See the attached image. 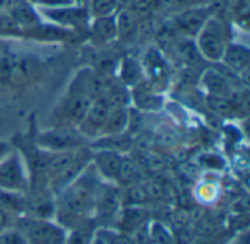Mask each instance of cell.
<instances>
[{
	"label": "cell",
	"instance_id": "obj_1",
	"mask_svg": "<svg viewBox=\"0 0 250 244\" xmlns=\"http://www.w3.org/2000/svg\"><path fill=\"white\" fill-rule=\"evenodd\" d=\"M98 186V174L92 164H89L75 180L59 192L56 202L57 223L66 230L85 224L92 214Z\"/></svg>",
	"mask_w": 250,
	"mask_h": 244
},
{
	"label": "cell",
	"instance_id": "obj_2",
	"mask_svg": "<svg viewBox=\"0 0 250 244\" xmlns=\"http://www.w3.org/2000/svg\"><path fill=\"white\" fill-rule=\"evenodd\" d=\"M230 41L227 40V25L218 16H209L204 28L195 37V44L202 59L220 63L224 50Z\"/></svg>",
	"mask_w": 250,
	"mask_h": 244
},
{
	"label": "cell",
	"instance_id": "obj_3",
	"mask_svg": "<svg viewBox=\"0 0 250 244\" xmlns=\"http://www.w3.org/2000/svg\"><path fill=\"white\" fill-rule=\"evenodd\" d=\"M16 230L28 244H66L67 230L59 223L40 218H19Z\"/></svg>",
	"mask_w": 250,
	"mask_h": 244
},
{
	"label": "cell",
	"instance_id": "obj_4",
	"mask_svg": "<svg viewBox=\"0 0 250 244\" xmlns=\"http://www.w3.org/2000/svg\"><path fill=\"white\" fill-rule=\"evenodd\" d=\"M92 100L85 92L69 86L67 92L63 95L60 102L56 105L53 111V120L57 127H69L76 129L79 122L83 119L88 111Z\"/></svg>",
	"mask_w": 250,
	"mask_h": 244
},
{
	"label": "cell",
	"instance_id": "obj_5",
	"mask_svg": "<svg viewBox=\"0 0 250 244\" xmlns=\"http://www.w3.org/2000/svg\"><path fill=\"white\" fill-rule=\"evenodd\" d=\"M40 64L28 56L6 54L0 57V79L6 85L23 86L40 76Z\"/></svg>",
	"mask_w": 250,
	"mask_h": 244
},
{
	"label": "cell",
	"instance_id": "obj_6",
	"mask_svg": "<svg viewBox=\"0 0 250 244\" xmlns=\"http://www.w3.org/2000/svg\"><path fill=\"white\" fill-rule=\"evenodd\" d=\"M83 141L85 138L76 129L54 126L50 130L38 133L35 143L41 149L50 152H69L85 146Z\"/></svg>",
	"mask_w": 250,
	"mask_h": 244
},
{
	"label": "cell",
	"instance_id": "obj_7",
	"mask_svg": "<svg viewBox=\"0 0 250 244\" xmlns=\"http://www.w3.org/2000/svg\"><path fill=\"white\" fill-rule=\"evenodd\" d=\"M29 187V176L25 171L19 154L10 152L0 161V190L23 193Z\"/></svg>",
	"mask_w": 250,
	"mask_h": 244
},
{
	"label": "cell",
	"instance_id": "obj_8",
	"mask_svg": "<svg viewBox=\"0 0 250 244\" xmlns=\"http://www.w3.org/2000/svg\"><path fill=\"white\" fill-rule=\"evenodd\" d=\"M122 195L119 190L110 184H103L100 183L94 201V208H92V215L95 217L97 221L100 223H110V221H117L119 212L122 209Z\"/></svg>",
	"mask_w": 250,
	"mask_h": 244
},
{
	"label": "cell",
	"instance_id": "obj_9",
	"mask_svg": "<svg viewBox=\"0 0 250 244\" xmlns=\"http://www.w3.org/2000/svg\"><path fill=\"white\" fill-rule=\"evenodd\" d=\"M110 107L103 100H94L85 113L83 119L76 126V130L85 138V139H97L103 133V127L105 124V120L108 117Z\"/></svg>",
	"mask_w": 250,
	"mask_h": 244
},
{
	"label": "cell",
	"instance_id": "obj_10",
	"mask_svg": "<svg viewBox=\"0 0 250 244\" xmlns=\"http://www.w3.org/2000/svg\"><path fill=\"white\" fill-rule=\"evenodd\" d=\"M42 13L57 25L64 28H88L89 13L86 7L81 6H63V7H42Z\"/></svg>",
	"mask_w": 250,
	"mask_h": 244
},
{
	"label": "cell",
	"instance_id": "obj_11",
	"mask_svg": "<svg viewBox=\"0 0 250 244\" xmlns=\"http://www.w3.org/2000/svg\"><path fill=\"white\" fill-rule=\"evenodd\" d=\"M123 157H125L123 154L98 149V151L92 152L91 164L95 168L97 174L101 176L105 182L117 183L119 174H120V167L123 163Z\"/></svg>",
	"mask_w": 250,
	"mask_h": 244
},
{
	"label": "cell",
	"instance_id": "obj_12",
	"mask_svg": "<svg viewBox=\"0 0 250 244\" xmlns=\"http://www.w3.org/2000/svg\"><path fill=\"white\" fill-rule=\"evenodd\" d=\"M209 16H211V13H209L207 6L189 7V9L180 12L176 16L174 23H176V26H177V29L180 32H183L185 35H189V37L193 38L204 28V25L207 23Z\"/></svg>",
	"mask_w": 250,
	"mask_h": 244
},
{
	"label": "cell",
	"instance_id": "obj_13",
	"mask_svg": "<svg viewBox=\"0 0 250 244\" xmlns=\"http://www.w3.org/2000/svg\"><path fill=\"white\" fill-rule=\"evenodd\" d=\"M220 63L237 75L246 73L250 63V50L243 44L229 42Z\"/></svg>",
	"mask_w": 250,
	"mask_h": 244
},
{
	"label": "cell",
	"instance_id": "obj_14",
	"mask_svg": "<svg viewBox=\"0 0 250 244\" xmlns=\"http://www.w3.org/2000/svg\"><path fill=\"white\" fill-rule=\"evenodd\" d=\"M114 15L92 18L91 23L88 25L92 41L98 47L108 44V42H113L117 38V26H116V16Z\"/></svg>",
	"mask_w": 250,
	"mask_h": 244
},
{
	"label": "cell",
	"instance_id": "obj_15",
	"mask_svg": "<svg viewBox=\"0 0 250 244\" xmlns=\"http://www.w3.org/2000/svg\"><path fill=\"white\" fill-rule=\"evenodd\" d=\"M117 223L122 233L132 236L136 230L148 223V211L142 206H126L120 209Z\"/></svg>",
	"mask_w": 250,
	"mask_h": 244
},
{
	"label": "cell",
	"instance_id": "obj_16",
	"mask_svg": "<svg viewBox=\"0 0 250 244\" xmlns=\"http://www.w3.org/2000/svg\"><path fill=\"white\" fill-rule=\"evenodd\" d=\"M144 83L132 88L130 104H133L138 110H142V111H158L164 104L163 95L145 88Z\"/></svg>",
	"mask_w": 250,
	"mask_h": 244
},
{
	"label": "cell",
	"instance_id": "obj_17",
	"mask_svg": "<svg viewBox=\"0 0 250 244\" xmlns=\"http://www.w3.org/2000/svg\"><path fill=\"white\" fill-rule=\"evenodd\" d=\"M117 72H119V81L127 88H135L145 82V72L142 64L132 57L122 59L119 61Z\"/></svg>",
	"mask_w": 250,
	"mask_h": 244
},
{
	"label": "cell",
	"instance_id": "obj_18",
	"mask_svg": "<svg viewBox=\"0 0 250 244\" xmlns=\"http://www.w3.org/2000/svg\"><path fill=\"white\" fill-rule=\"evenodd\" d=\"M116 26H117V38L126 41L132 40L138 32L139 26V15L130 7H123L116 12Z\"/></svg>",
	"mask_w": 250,
	"mask_h": 244
},
{
	"label": "cell",
	"instance_id": "obj_19",
	"mask_svg": "<svg viewBox=\"0 0 250 244\" xmlns=\"http://www.w3.org/2000/svg\"><path fill=\"white\" fill-rule=\"evenodd\" d=\"M89 149H95V151L104 149V151H111V152L125 155L126 152H129L132 149V139L126 132L119 133V135L100 136L89 145Z\"/></svg>",
	"mask_w": 250,
	"mask_h": 244
},
{
	"label": "cell",
	"instance_id": "obj_20",
	"mask_svg": "<svg viewBox=\"0 0 250 244\" xmlns=\"http://www.w3.org/2000/svg\"><path fill=\"white\" fill-rule=\"evenodd\" d=\"M129 119H130V107L110 108L101 136L125 133L129 129Z\"/></svg>",
	"mask_w": 250,
	"mask_h": 244
},
{
	"label": "cell",
	"instance_id": "obj_21",
	"mask_svg": "<svg viewBox=\"0 0 250 244\" xmlns=\"http://www.w3.org/2000/svg\"><path fill=\"white\" fill-rule=\"evenodd\" d=\"M202 85L208 91V95L230 97L233 88L230 81L220 72L214 69H207L202 75Z\"/></svg>",
	"mask_w": 250,
	"mask_h": 244
},
{
	"label": "cell",
	"instance_id": "obj_22",
	"mask_svg": "<svg viewBox=\"0 0 250 244\" xmlns=\"http://www.w3.org/2000/svg\"><path fill=\"white\" fill-rule=\"evenodd\" d=\"M141 64L144 67L145 75L148 73L149 78H152L155 82L166 79L168 75L167 61L164 60V57L161 56V53L158 50H149L144 57V63H141Z\"/></svg>",
	"mask_w": 250,
	"mask_h": 244
},
{
	"label": "cell",
	"instance_id": "obj_23",
	"mask_svg": "<svg viewBox=\"0 0 250 244\" xmlns=\"http://www.w3.org/2000/svg\"><path fill=\"white\" fill-rule=\"evenodd\" d=\"M103 100L108 104L110 108L130 107V89L119 79H113Z\"/></svg>",
	"mask_w": 250,
	"mask_h": 244
},
{
	"label": "cell",
	"instance_id": "obj_24",
	"mask_svg": "<svg viewBox=\"0 0 250 244\" xmlns=\"http://www.w3.org/2000/svg\"><path fill=\"white\" fill-rule=\"evenodd\" d=\"M9 15L13 18V20L18 25H25V26H37L40 25V16L35 13L32 9L31 3L26 0H18L12 4Z\"/></svg>",
	"mask_w": 250,
	"mask_h": 244
},
{
	"label": "cell",
	"instance_id": "obj_25",
	"mask_svg": "<svg viewBox=\"0 0 250 244\" xmlns=\"http://www.w3.org/2000/svg\"><path fill=\"white\" fill-rule=\"evenodd\" d=\"M28 201L22 196V193L18 192H7L0 190V206L9 214V215H21L26 211Z\"/></svg>",
	"mask_w": 250,
	"mask_h": 244
},
{
	"label": "cell",
	"instance_id": "obj_26",
	"mask_svg": "<svg viewBox=\"0 0 250 244\" xmlns=\"http://www.w3.org/2000/svg\"><path fill=\"white\" fill-rule=\"evenodd\" d=\"M138 183H139L138 167L135 165V163L130 158L123 157V163H122V167H120V174H119L117 184H123V186L129 187V186H133V184H138Z\"/></svg>",
	"mask_w": 250,
	"mask_h": 244
},
{
	"label": "cell",
	"instance_id": "obj_27",
	"mask_svg": "<svg viewBox=\"0 0 250 244\" xmlns=\"http://www.w3.org/2000/svg\"><path fill=\"white\" fill-rule=\"evenodd\" d=\"M86 9L92 18H98V16L114 15L119 10V6H117V0H89Z\"/></svg>",
	"mask_w": 250,
	"mask_h": 244
},
{
	"label": "cell",
	"instance_id": "obj_28",
	"mask_svg": "<svg viewBox=\"0 0 250 244\" xmlns=\"http://www.w3.org/2000/svg\"><path fill=\"white\" fill-rule=\"evenodd\" d=\"M207 102H208V107L218 116H229L233 110V101L229 97L208 95Z\"/></svg>",
	"mask_w": 250,
	"mask_h": 244
},
{
	"label": "cell",
	"instance_id": "obj_29",
	"mask_svg": "<svg viewBox=\"0 0 250 244\" xmlns=\"http://www.w3.org/2000/svg\"><path fill=\"white\" fill-rule=\"evenodd\" d=\"M97 237L101 239L104 244H135L132 236L122 231H113L108 228H101L97 233Z\"/></svg>",
	"mask_w": 250,
	"mask_h": 244
},
{
	"label": "cell",
	"instance_id": "obj_30",
	"mask_svg": "<svg viewBox=\"0 0 250 244\" xmlns=\"http://www.w3.org/2000/svg\"><path fill=\"white\" fill-rule=\"evenodd\" d=\"M179 53L182 56V59L189 64V66H195L199 63V59H202V56L199 54L196 44L193 41H185L180 44L179 47Z\"/></svg>",
	"mask_w": 250,
	"mask_h": 244
},
{
	"label": "cell",
	"instance_id": "obj_31",
	"mask_svg": "<svg viewBox=\"0 0 250 244\" xmlns=\"http://www.w3.org/2000/svg\"><path fill=\"white\" fill-rule=\"evenodd\" d=\"M149 236L152 244H173L170 233L161 224H152L149 227Z\"/></svg>",
	"mask_w": 250,
	"mask_h": 244
},
{
	"label": "cell",
	"instance_id": "obj_32",
	"mask_svg": "<svg viewBox=\"0 0 250 244\" xmlns=\"http://www.w3.org/2000/svg\"><path fill=\"white\" fill-rule=\"evenodd\" d=\"M0 244H28L18 230H4L0 233Z\"/></svg>",
	"mask_w": 250,
	"mask_h": 244
},
{
	"label": "cell",
	"instance_id": "obj_33",
	"mask_svg": "<svg viewBox=\"0 0 250 244\" xmlns=\"http://www.w3.org/2000/svg\"><path fill=\"white\" fill-rule=\"evenodd\" d=\"M202 161H204L205 167L212 168V170H221L224 167V161L217 155H204Z\"/></svg>",
	"mask_w": 250,
	"mask_h": 244
},
{
	"label": "cell",
	"instance_id": "obj_34",
	"mask_svg": "<svg viewBox=\"0 0 250 244\" xmlns=\"http://www.w3.org/2000/svg\"><path fill=\"white\" fill-rule=\"evenodd\" d=\"M9 224H10V215L0 206V233L9 230Z\"/></svg>",
	"mask_w": 250,
	"mask_h": 244
},
{
	"label": "cell",
	"instance_id": "obj_35",
	"mask_svg": "<svg viewBox=\"0 0 250 244\" xmlns=\"http://www.w3.org/2000/svg\"><path fill=\"white\" fill-rule=\"evenodd\" d=\"M12 152V148H10V145L7 143V142H3V141H0V161L7 155V154H10Z\"/></svg>",
	"mask_w": 250,
	"mask_h": 244
},
{
	"label": "cell",
	"instance_id": "obj_36",
	"mask_svg": "<svg viewBox=\"0 0 250 244\" xmlns=\"http://www.w3.org/2000/svg\"><path fill=\"white\" fill-rule=\"evenodd\" d=\"M233 244H250L249 236H248L246 233H245V234H242V236H240V237H239V239H237V240H236Z\"/></svg>",
	"mask_w": 250,
	"mask_h": 244
},
{
	"label": "cell",
	"instance_id": "obj_37",
	"mask_svg": "<svg viewBox=\"0 0 250 244\" xmlns=\"http://www.w3.org/2000/svg\"><path fill=\"white\" fill-rule=\"evenodd\" d=\"M132 3V0H117V6L119 9H123V7H129Z\"/></svg>",
	"mask_w": 250,
	"mask_h": 244
},
{
	"label": "cell",
	"instance_id": "obj_38",
	"mask_svg": "<svg viewBox=\"0 0 250 244\" xmlns=\"http://www.w3.org/2000/svg\"><path fill=\"white\" fill-rule=\"evenodd\" d=\"M26 1H29V3H32V1H35V3H38L40 0H26Z\"/></svg>",
	"mask_w": 250,
	"mask_h": 244
},
{
	"label": "cell",
	"instance_id": "obj_39",
	"mask_svg": "<svg viewBox=\"0 0 250 244\" xmlns=\"http://www.w3.org/2000/svg\"><path fill=\"white\" fill-rule=\"evenodd\" d=\"M73 1H82V0H73Z\"/></svg>",
	"mask_w": 250,
	"mask_h": 244
}]
</instances>
